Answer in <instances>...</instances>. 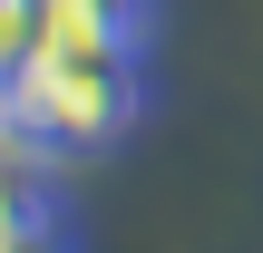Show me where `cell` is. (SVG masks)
<instances>
[{"mask_svg":"<svg viewBox=\"0 0 263 253\" xmlns=\"http://www.w3.org/2000/svg\"><path fill=\"white\" fill-rule=\"evenodd\" d=\"M0 117L39 156H98L146 117V59H39L10 78Z\"/></svg>","mask_w":263,"mask_h":253,"instance_id":"cell-1","label":"cell"},{"mask_svg":"<svg viewBox=\"0 0 263 253\" xmlns=\"http://www.w3.org/2000/svg\"><path fill=\"white\" fill-rule=\"evenodd\" d=\"M39 49H49V0H0V98L20 68H39Z\"/></svg>","mask_w":263,"mask_h":253,"instance_id":"cell-2","label":"cell"},{"mask_svg":"<svg viewBox=\"0 0 263 253\" xmlns=\"http://www.w3.org/2000/svg\"><path fill=\"white\" fill-rule=\"evenodd\" d=\"M0 253H68V234H59V215H29V224L0 234Z\"/></svg>","mask_w":263,"mask_h":253,"instance_id":"cell-3","label":"cell"}]
</instances>
